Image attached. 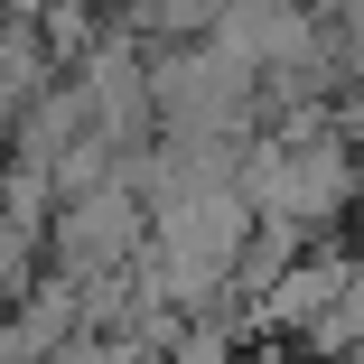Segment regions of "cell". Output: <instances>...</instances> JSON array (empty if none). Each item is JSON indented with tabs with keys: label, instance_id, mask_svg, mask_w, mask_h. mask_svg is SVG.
Returning <instances> with one entry per match:
<instances>
[{
	"label": "cell",
	"instance_id": "cell-1",
	"mask_svg": "<svg viewBox=\"0 0 364 364\" xmlns=\"http://www.w3.org/2000/svg\"><path fill=\"white\" fill-rule=\"evenodd\" d=\"M150 85H159V131H178V140H252V122L271 112L262 65L225 38L150 47Z\"/></svg>",
	"mask_w": 364,
	"mask_h": 364
},
{
	"label": "cell",
	"instance_id": "cell-2",
	"mask_svg": "<svg viewBox=\"0 0 364 364\" xmlns=\"http://www.w3.org/2000/svg\"><path fill=\"white\" fill-rule=\"evenodd\" d=\"M140 252H150V205H140L122 178H103V187H85V196H65L56 225H47V271H65V280L140 271Z\"/></svg>",
	"mask_w": 364,
	"mask_h": 364
},
{
	"label": "cell",
	"instance_id": "cell-3",
	"mask_svg": "<svg viewBox=\"0 0 364 364\" xmlns=\"http://www.w3.org/2000/svg\"><path fill=\"white\" fill-rule=\"evenodd\" d=\"M252 234H262V205L243 187H196V196L150 215V243L159 252H196V262H243Z\"/></svg>",
	"mask_w": 364,
	"mask_h": 364
},
{
	"label": "cell",
	"instance_id": "cell-4",
	"mask_svg": "<svg viewBox=\"0 0 364 364\" xmlns=\"http://www.w3.org/2000/svg\"><path fill=\"white\" fill-rule=\"evenodd\" d=\"M355 262H364V252H299V262H289L262 299H252V327H262V336H289V346H309V327L336 309V289L355 280Z\"/></svg>",
	"mask_w": 364,
	"mask_h": 364
},
{
	"label": "cell",
	"instance_id": "cell-5",
	"mask_svg": "<svg viewBox=\"0 0 364 364\" xmlns=\"http://www.w3.org/2000/svg\"><path fill=\"white\" fill-rule=\"evenodd\" d=\"M85 336V280H65V271H47L28 299L0 318V364H56L65 346Z\"/></svg>",
	"mask_w": 364,
	"mask_h": 364
},
{
	"label": "cell",
	"instance_id": "cell-6",
	"mask_svg": "<svg viewBox=\"0 0 364 364\" xmlns=\"http://www.w3.org/2000/svg\"><path fill=\"white\" fill-rule=\"evenodd\" d=\"M94 131V94H85V75H56L19 122H10V159H38V168H65V150Z\"/></svg>",
	"mask_w": 364,
	"mask_h": 364
},
{
	"label": "cell",
	"instance_id": "cell-7",
	"mask_svg": "<svg viewBox=\"0 0 364 364\" xmlns=\"http://www.w3.org/2000/svg\"><path fill=\"white\" fill-rule=\"evenodd\" d=\"M234 0H122V28H140L150 47H187V38H215Z\"/></svg>",
	"mask_w": 364,
	"mask_h": 364
},
{
	"label": "cell",
	"instance_id": "cell-8",
	"mask_svg": "<svg viewBox=\"0 0 364 364\" xmlns=\"http://www.w3.org/2000/svg\"><path fill=\"white\" fill-rule=\"evenodd\" d=\"M243 327H252L243 309H205V318H187V327L168 336L159 364H252V355H243Z\"/></svg>",
	"mask_w": 364,
	"mask_h": 364
},
{
	"label": "cell",
	"instance_id": "cell-9",
	"mask_svg": "<svg viewBox=\"0 0 364 364\" xmlns=\"http://www.w3.org/2000/svg\"><path fill=\"white\" fill-rule=\"evenodd\" d=\"M38 280H47V234H38V225H19V215L0 205V318H10Z\"/></svg>",
	"mask_w": 364,
	"mask_h": 364
},
{
	"label": "cell",
	"instance_id": "cell-10",
	"mask_svg": "<svg viewBox=\"0 0 364 364\" xmlns=\"http://www.w3.org/2000/svg\"><path fill=\"white\" fill-rule=\"evenodd\" d=\"M56 364H159V355L140 346V336H122V327H85V336L65 346Z\"/></svg>",
	"mask_w": 364,
	"mask_h": 364
},
{
	"label": "cell",
	"instance_id": "cell-11",
	"mask_svg": "<svg viewBox=\"0 0 364 364\" xmlns=\"http://www.w3.org/2000/svg\"><path fill=\"white\" fill-rule=\"evenodd\" d=\"M336 47H346V65L364 75V0H336Z\"/></svg>",
	"mask_w": 364,
	"mask_h": 364
},
{
	"label": "cell",
	"instance_id": "cell-12",
	"mask_svg": "<svg viewBox=\"0 0 364 364\" xmlns=\"http://www.w3.org/2000/svg\"><path fill=\"white\" fill-rule=\"evenodd\" d=\"M346 225H355V252H364V196H355V215H346Z\"/></svg>",
	"mask_w": 364,
	"mask_h": 364
}]
</instances>
